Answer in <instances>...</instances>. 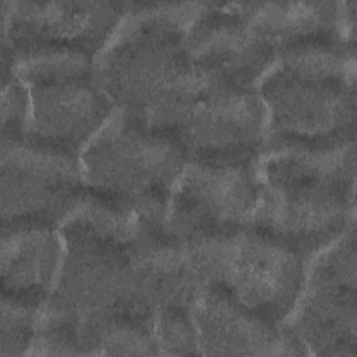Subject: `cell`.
<instances>
[{"label": "cell", "instance_id": "cell-2", "mask_svg": "<svg viewBox=\"0 0 357 357\" xmlns=\"http://www.w3.org/2000/svg\"><path fill=\"white\" fill-rule=\"evenodd\" d=\"M216 271L245 307L279 312L297 293L301 264L294 250L266 233H247L218 252Z\"/></svg>", "mask_w": 357, "mask_h": 357}, {"label": "cell", "instance_id": "cell-5", "mask_svg": "<svg viewBox=\"0 0 357 357\" xmlns=\"http://www.w3.org/2000/svg\"><path fill=\"white\" fill-rule=\"evenodd\" d=\"M10 145L3 151V213L33 222L67 208L78 183L73 159L45 142Z\"/></svg>", "mask_w": 357, "mask_h": 357}, {"label": "cell", "instance_id": "cell-7", "mask_svg": "<svg viewBox=\"0 0 357 357\" xmlns=\"http://www.w3.org/2000/svg\"><path fill=\"white\" fill-rule=\"evenodd\" d=\"M32 113L45 139L68 148L91 135L107 110L100 93L85 77H77L42 82L33 93Z\"/></svg>", "mask_w": 357, "mask_h": 357}, {"label": "cell", "instance_id": "cell-4", "mask_svg": "<svg viewBox=\"0 0 357 357\" xmlns=\"http://www.w3.org/2000/svg\"><path fill=\"white\" fill-rule=\"evenodd\" d=\"M124 4L107 1H4L3 22L18 46H99L120 20Z\"/></svg>", "mask_w": 357, "mask_h": 357}, {"label": "cell", "instance_id": "cell-6", "mask_svg": "<svg viewBox=\"0 0 357 357\" xmlns=\"http://www.w3.org/2000/svg\"><path fill=\"white\" fill-rule=\"evenodd\" d=\"M184 35L188 59L226 82L250 79L271 56V42L237 3H205Z\"/></svg>", "mask_w": 357, "mask_h": 357}, {"label": "cell", "instance_id": "cell-9", "mask_svg": "<svg viewBox=\"0 0 357 357\" xmlns=\"http://www.w3.org/2000/svg\"><path fill=\"white\" fill-rule=\"evenodd\" d=\"M39 223L22 227L3 237V284L21 301L38 296L50 282L56 261L57 243Z\"/></svg>", "mask_w": 357, "mask_h": 357}, {"label": "cell", "instance_id": "cell-1", "mask_svg": "<svg viewBox=\"0 0 357 357\" xmlns=\"http://www.w3.org/2000/svg\"><path fill=\"white\" fill-rule=\"evenodd\" d=\"M180 146L169 137L148 131L135 117L106 130L86 153V169L100 185L130 195L142 208L160 195L183 166Z\"/></svg>", "mask_w": 357, "mask_h": 357}, {"label": "cell", "instance_id": "cell-8", "mask_svg": "<svg viewBox=\"0 0 357 357\" xmlns=\"http://www.w3.org/2000/svg\"><path fill=\"white\" fill-rule=\"evenodd\" d=\"M241 13L271 42L287 46L326 40L336 36L342 22V3L276 1L237 3Z\"/></svg>", "mask_w": 357, "mask_h": 357}, {"label": "cell", "instance_id": "cell-3", "mask_svg": "<svg viewBox=\"0 0 357 357\" xmlns=\"http://www.w3.org/2000/svg\"><path fill=\"white\" fill-rule=\"evenodd\" d=\"M183 178L174 212L187 237L208 240L231 234L258 198L248 170L234 163L197 165Z\"/></svg>", "mask_w": 357, "mask_h": 357}]
</instances>
